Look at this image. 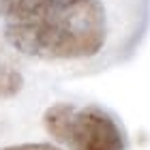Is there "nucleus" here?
<instances>
[{
  "instance_id": "nucleus-4",
  "label": "nucleus",
  "mask_w": 150,
  "mask_h": 150,
  "mask_svg": "<svg viewBox=\"0 0 150 150\" xmlns=\"http://www.w3.org/2000/svg\"><path fill=\"white\" fill-rule=\"evenodd\" d=\"M24 88L22 73L15 71L13 67L0 62V99H11Z\"/></svg>"
},
{
  "instance_id": "nucleus-3",
  "label": "nucleus",
  "mask_w": 150,
  "mask_h": 150,
  "mask_svg": "<svg viewBox=\"0 0 150 150\" xmlns=\"http://www.w3.org/2000/svg\"><path fill=\"white\" fill-rule=\"evenodd\" d=\"M52 0H0V17L4 19H17L24 15L39 11L41 6L50 4Z\"/></svg>"
},
{
  "instance_id": "nucleus-1",
  "label": "nucleus",
  "mask_w": 150,
  "mask_h": 150,
  "mask_svg": "<svg viewBox=\"0 0 150 150\" xmlns=\"http://www.w3.org/2000/svg\"><path fill=\"white\" fill-rule=\"evenodd\" d=\"M110 17L103 0H52L30 15L6 19L4 39L24 56L86 60L103 52Z\"/></svg>"
},
{
  "instance_id": "nucleus-2",
  "label": "nucleus",
  "mask_w": 150,
  "mask_h": 150,
  "mask_svg": "<svg viewBox=\"0 0 150 150\" xmlns=\"http://www.w3.org/2000/svg\"><path fill=\"white\" fill-rule=\"evenodd\" d=\"M45 131L71 150H127L120 120L101 105L56 103L43 114Z\"/></svg>"
},
{
  "instance_id": "nucleus-5",
  "label": "nucleus",
  "mask_w": 150,
  "mask_h": 150,
  "mask_svg": "<svg viewBox=\"0 0 150 150\" xmlns=\"http://www.w3.org/2000/svg\"><path fill=\"white\" fill-rule=\"evenodd\" d=\"M0 150H60L58 146L54 144H17V146H6V148H0Z\"/></svg>"
}]
</instances>
